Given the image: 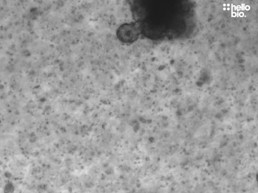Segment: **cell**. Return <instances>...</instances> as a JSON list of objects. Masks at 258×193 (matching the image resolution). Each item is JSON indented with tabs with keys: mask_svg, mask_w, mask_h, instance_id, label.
<instances>
[{
	"mask_svg": "<svg viewBox=\"0 0 258 193\" xmlns=\"http://www.w3.org/2000/svg\"><path fill=\"white\" fill-rule=\"evenodd\" d=\"M139 35V29L135 24H124L117 29V36L121 41L128 43L135 41Z\"/></svg>",
	"mask_w": 258,
	"mask_h": 193,
	"instance_id": "6da1fadb",
	"label": "cell"
}]
</instances>
